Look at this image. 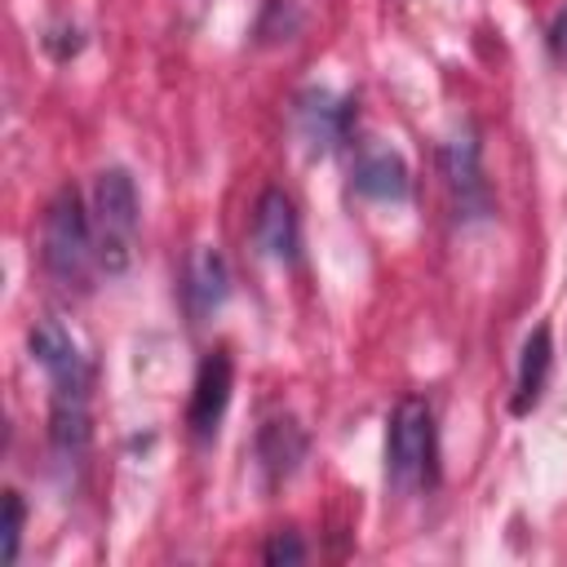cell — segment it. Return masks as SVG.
<instances>
[{
	"instance_id": "cell-1",
	"label": "cell",
	"mask_w": 567,
	"mask_h": 567,
	"mask_svg": "<svg viewBox=\"0 0 567 567\" xmlns=\"http://www.w3.org/2000/svg\"><path fill=\"white\" fill-rule=\"evenodd\" d=\"M40 261L49 270L53 284H62L66 292H89L93 275L102 270V257H97V230H93V217L84 213V199L75 186H62L49 208H44V221H40Z\"/></svg>"
},
{
	"instance_id": "cell-2",
	"label": "cell",
	"mask_w": 567,
	"mask_h": 567,
	"mask_svg": "<svg viewBox=\"0 0 567 567\" xmlns=\"http://www.w3.org/2000/svg\"><path fill=\"white\" fill-rule=\"evenodd\" d=\"M385 483L394 496H421L439 483V434L434 412L421 394L399 399L385 434Z\"/></svg>"
},
{
	"instance_id": "cell-3",
	"label": "cell",
	"mask_w": 567,
	"mask_h": 567,
	"mask_svg": "<svg viewBox=\"0 0 567 567\" xmlns=\"http://www.w3.org/2000/svg\"><path fill=\"white\" fill-rule=\"evenodd\" d=\"M137 186L124 168H102L93 182V230L106 275H124L137 239Z\"/></svg>"
},
{
	"instance_id": "cell-4",
	"label": "cell",
	"mask_w": 567,
	"mask_h": 567,
	"mask_svg": "<svg viewBox=\"0 0 567 567\" xmlns=\"http://www.w3.org/2000/svg\"><path fill=\"white\" fill-rule=\"evenodd\" d=\"M230 390H235V359L226 346L208 350L199 359V372H195V390H190V408H186V425L190 434L204 443L217 434L221 416H226V403H230Z\"/></svg>"
},
{
	"instance_id": "cell-5",
	"label": "cell",
	"mask_w": 567,
	"mask_h": 567,
	"mask_svg": "<svg viewBox=\"0 0 567 567\" xmlns=\"http://www.w3.org/2000/svg\"><path fill=\"white\" fill-rule=\"evenodd\" d=\"M292 124H297V137L306 142L310 155H328L337 142L350 137V124H354V102L350 97H337L328 89H306L292 106Z\"/></svg>"
},
{
	"instance_id": "cell-6",
	"label": "cell",
	"mask_w": 567,
	"mask_h": 567,
	"mask_svg": "<svg viewBox=\"0 0 567 567\" xmlns=\"http://www.w3.org/2000/svg\"><path fill=\"white\" fill-rule=\"evenodd\" d=\"M27 346H31V359L44 368L53 390H89V381H93L89 363H84L75 337L58 319H35L27 332Z\"/></svg>"
},
{
	"instance_id": "cell-7",
	"label": "cell",
	"mask_w": 567,
	"mask_h": 567,
	"mask_svg": "<svg viewBox=\"0 0 567 567\" xmlns=\"http://www.w3.org/2000/svg\"><path fill=\"white\" fill-rule=\"evenodd\" d=\"M252 248L279 266L297 261V248H301V226H297V213H292V199L284 190H261L257 208H252Z\"/></svg>"
},
{
	"instance_id": "cell-8",
	"label": "cell",
	"mask_w": 567,
	"mask_h": 567,
	"mask_svg": "<svg viewBox=\"0 0 567 567\" xmlns=\"http://www.w3.org/2000/svg\"><path fill=\"white\" fill-rule=\"evenodd\" d=\"M549 368H554V337H549V323H536L518 354V381H514V403H509L514 416H527L540 403Z\"/></svg>"
},
{
	"instance_id": "cell-9",
	"label": "cell",
	"mask_w": 567,
	"mask_h": 567,
	"mask_svg": "<svg viewBox=\"0 0 567 567\" xmlns=\"http://www.w3.org/2000/svg\"><path fill=\"white\" fill-rule=\"evenodd\" d=\"M301 456H306V434L297 430V421L275 416V421L261 425V434H257V470H261L266 487H279L297 470Z\"/></svg>"
},
{
	"instance_id": "cell-10",
	"label": "cell",
	"mask_w": 567,
	"mask_h": 567,
	"mask_svg": "<svg viewBox=\"0 0 567 567\" xmlns=\"http://www.w3.org/2000/svg\"><path fill=\"white\" fill-rule=\"evenodd\" d=\"M350 182H354V190H359L363 199H381V204L408 199V164H403L394 151H385V146L363 151V155L354 159Z\"/></svg>"
},
{
	"instance_id": "cell-11",
	"label": "cell",
	"mask_w": 567,
	"mask_h": 567,
	"mask_svg": "<svg viewBox=\"0 0 567 567\" xmlns=\"http://www.w3.org/2000/svg\"><path fill=\"white\" fill-rule=\"evenodd\" d=\"M230 292V270H226V257L217 248H199L190 257V270H186V310L195 319H208Z\"/></svg>"
},
{
	"instance_id": "cell-12",
	"label": "cell",
	"mask_w": 567,
	"mask_h": 567,
	"mask_svg": "<svg viewBox=\"0 0 567 567\" xmlns=\"http://www.w3.org/2000/svg\"><path fill=\"white\" fill-rule=\"evenodd\" d=\"M443 168H447V182L452 190H461V204H470V195H483V177H478V151L474 142H452L443 151Z\"/></svg>"
},
{
	"instance_id": "cell-13",
	"label": "cell",
	"mask_w": 567,
	"mask_h": 567,
	"mask_svg": "<svg viewBox=\"0 0 567 567\" xmlns=\"http://www.w3.org/2000/svg\"><path fill=\"white\" fill-rule=\"evenodd\" d=\"M22 518H27L22 496L9 487V492H4V527H0V563H4V567H13V563H18V545H22Z\"/></svg>"
},
{
	"instance_id": "cell-14",
	"label": "cell",
	"mask_w": 567,
	"mask_h": 567,
	"mask_svg": "<svg viewBox=\"0 0 567 567\" xmlns=\"http://www.w3.org/2000/svg\"><path fill=\"white\" fill-rule=\"evenodd\" d=\"M266 563H301L306 558V549H301V540L292 536V532H275V540L266 545V554H261Z\"/></svg>"
},
{
	"instance_id": "cell-15",
	"label": "cell",
	"mask_w": 567,
	"mask_h": 567,
	"mask_svg": "<svg viewBox=\"0 0 567 567\" xmlns=\"http://www.w3.org/2000/svg\"><path fill=\"white\" fill-rule=\"evenodd\" d=\"M549 53L558 66H567V9H558L549 22Z\"/></svg>"
}]
</instances>
